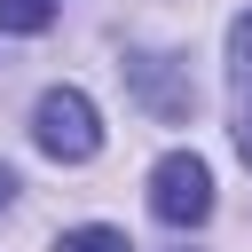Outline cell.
<instances>
[{"instance_id":"6da1fadb","label":"cell","mask_w":252,"mask_h":252,"mask_svg":"<svg viewBox=\"0 0 252 252\" xmlns=\"http://www.w3.org/2000/svg\"><path fill=\"white\" fill-rule=\"evenodd\" d=\"M32 142H39L55 165H87V158L102 150V118H94V102H87L79 87H47L39 110H32Z\"/></svg>"},{"instance_id":"7a4b0ae2","label":"cell","mask_w":252,"mask_h":252,"mask_svg":"<svg viewBox=\"0 0 252 252\" xmlns=\"http://www.w3.org/2000/svg\"><path fill=\"white\" fill-rule=\"evenodd\" d=\"M150 213H158L165 228H197V220L213 213V165H205L197 150H165V158L150 165Z\"/></svg>"},{"instance_id":"3957f363","label":"cell","mask_w":252,"mask_h":252,"mask_svg":"<svg viewBox=\"0 0 252 252\" xmlns=\"http://www.w3.org/2000/svg\"><path fill=\"white\" fill-rule=\"evenodd\" d=\"M118 71H126V87L142 94V110H150V118L181 126V118L197 110V87H189V71H181L173 55H150V47H134V55L118 63Z\"/></svg>"},{"instance_id":"277c9868","label":"cell","mask_w":252,"mask_h":252,"mask_svg":"<svg viewBox=\"0 0 252 252\" xmlns=\"http://www.w3.org/2000/svg\"><path fill=\"white\" fill-rule=\"evenodd\" d=\"M55 252H134V244H126V228L87 220V228H63V236H55Z\"/></svg>"},{"instance_id":"5b68a950","label":"cell","mask_w":252,"mask_h":252,"mask_svg":"<svg viewBox=\"0 0 252 252\" xmlns=\"http://www.w3.org/2000/svg\"><path fill=\"white\" fill-rule=\"evenodd\" d=\"M55 0H0V32H47Z\"/></svg>"},{"instance_id":"8992f818","label":"cell","mask_w":252,"mask_h":252,"mask_svg":"<svg viewBox=\"0 0 252 252\" xmlns=\"http://www.w3.org/2000/svg\"><path fill=\"white\" fill-rule=\"evenodd\" d=\"M228 63H236V87H252V8L228 24Z\"/></svg>"},{"instance_id":"52a82bcc","label":"cell","mask_w":252,"mask_h":252,"mask_svg":"<svg viewBox=\"0 0 252 252\" xmlns=\"http://www.w3.org/2000/svg\"><path fill=\"white\" fill-rule=\"evenodd\" d=\"M236 158L252 165V110H244V126H236Z\"/></svg>"},{"instance_id":"ba28073f","label":"cell","mask_w":252,"mask_h":252,"mask_svg":"<svg viewBox=\"0 0 252 252\" xmlns=\"http://www.w3.org/2000/svg\"><path fill=\"white\" fill-rule=\"evenodd\" d=\"M8 197H16V173H8V165H0V205H8Z\"/></svg>"}]
</instances>
